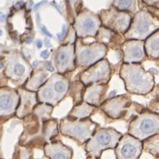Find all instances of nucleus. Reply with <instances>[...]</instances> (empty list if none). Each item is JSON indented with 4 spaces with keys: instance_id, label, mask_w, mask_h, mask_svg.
<instances>
[{
    "instance_id": "obj_18",
    "label": "nucleus",
    "mask_w": 159,
    "mask_h": 159,
    "mask_svg": "<svg viewBox=\"0 0 159 159\" xmlns=\"http://www.w3.org/2000/svg\"><path fill=\"white\" fill-rule=\"evenodd\" d=\"M22 121L24 130L19 139L18 145L20 146H25L30 140L39 136L43 124V122L33 113L25 117Z\"/></svg>"
},
{
    "instance_id": "obj_48",
    "label": "nucleus",
    "mask_w": 159,
    "mask_h": 159,
    "mask_svg": "<svg viewBox=\"0 0 159 159\" xmlns=\"http://www.w3.org/2000/svg\"><path fill=\"white\" fill-rule=\"evenodd\" d=\"M1 156H2V152H1V149H0V157H1Z\"/></svg>"
},
{
    "instance_id": "obj_39",
    "label": "nucleus",
    "mask_w": 159,
    "mask_h": 159,
    "mask_svg": "<svg viewBox=\"0 0 159 159\" xmlns=\"http://www.w3.org/2000/svg\"><path fill=\"white\" fill-rule=\"evenodd\" d=\"M41 57L42 58H43V59H47V58H49L50 56H51V52L48 51V50H45V51H43L41 52Z\"/></svg>"
},
{
    "instance_id": "obj_47",
    "label": "nucleus",
    "mask_w": 159,
    "mask_h": 159,
    "mask_svg": "<svg viewBox=\"0 0 159 159\" xmlns=\"http://www.w3.org/2000/svg\"><path fill=\"white\" fill-rule=\"evenodd\" d=\"M86 159H101V158H97V157H87Z\"/></svg>"
},
{
    "instance_id": "obj_12",
    "label": "nucleus",
    "mask_w": 159,
    "mask_h": 159,
    "mask_svg": "<svg viewBox=\"0 0 159 159\" xmlns=\"http://www.w3.org/2000/svg\"><path fill=\"white\" fill-rule=\"evenodd\" d=\"M51 61L58 74L73 73L76 69L75 44H60L52 52Z\"/></svg>"
},
{
    "instance_id": "obj_31",
    "label": "nucleus",
    "mask_w": 159,
    "mask_h": 159,
    "mask_svg": "<svg viewBox=\"0 0 159 159\" xmlns=\"http://www.w3.org/2000/svg\"><path fill=\"white\" fill-rule=\"evenodd\" d=\"M145 109L146 108L144 106H142V104H139L137 102H132L130 106H129V108L127 110V112L125 115V117L123 118V119L125 120V121L130 122L131 120H133L134 118H136L139 114L142 113Z\"/></svg>"
},
{
    "instance_id": "obj_3",
    "label": "nucleus",
    "mask_w": 159,
    "mask_h": 159,
    "mask_svg": "<svg viewBox=\"0 0 159 159\" xmlns=\"http://www.w3.org/2000/svg\"><path fill=\"white\" fill-rule=\"evenodd\" d=\"M5 67L3 73L8 80L19 87H23L29 76L33 73L34 68L19 51H9L1 57Z\"/></svg>"
},
{
    "instance_id": "obj_20",
    "label": "nucleus",
    "mask_w": 159,
    "mask_h": 159,
    "mask_svg": "<svg viewBox=\"0 0 159 159\" xmlns=\"http://www.w3.org/2000/svg\"><path fill=\"white\" fill-rule=\"evenodd\" d=\"M95 38L97 43H100L103 45H105L109 50L110 49H112V50L119 49V50L121 44L125 41L123 35H120L118 33L103 26L100 27Z\"/></svg>"
},
{
    "instance_id": "obj_45",
    "label": "nucleus",
    "mask_w": 159,
    "mask_h": 159,
    "mask_svg": "<svg viewBox=\"0 0 159 159\" xmlns=\"http://www.w3.org/2000/svg\"><path fill=\"white\" fill-rule=\"evenodd\" d=\"M44 43H45V45L47 47H51V43H50V41L49 40L45 39L44 40Z\"/></svg>"
},
{
    "instance_id": "obj_10",
    "label": "nucleus",
    "mask_w": 159,
    "mask_h": 159,
    "mask_svg": "<svg viewBox=\"0 0 159 159\" xmlns=\"http://www.w3.org/2000/svg\"><path fill=\"white\" fill-rule=\"evenodd\" d=\"M72 26L76 32L77 38L84 39L86 37H96L102 23L98 14L84 9L77 14Z\"/></svg>"
},
{
    "instance_id": "obj_32",
    "label": "nucleus",
    "mask_w": 159,
    "mask_h": 159,
    "mask_svg": "<svg viewBox=\"0 0 159 159\" xmlns=\"http://www.w3.org/2000/svg\"><path fill=\"white\" fill-rule=\"evenodd\" d=\"M77 40V35H76V32L74 30V27L71 26L69 28L68 32L66 33V36L64 37V39L61 41V44H72V43H75Z\"/></svg>"
},
{
    "instance_id": "obj_50",
    "label": "nucleus",
    "mask_w": 159,
    "mask_h": 159,
    "mask_svg": "<svg viewBox=\"0 0 159 159\" xmlns=\"http://www.w3.org/2000/svg\"><path fill=\"white\" fill-rule=\"evenodd\" d=\"M155 159H159V157H157V158H155Z\"/></svg>"
},
{
    "instance_id": "obj_44",
    "label": "nucleus",
    "mask_w": 159,
    "mask_h": 159,
    "mask_svg": "<svg viewBox=\"0 0 159 159\" xmlns=\"http://www.w3.org/2000/svg\"><path fill=\"white\" fill-rule=\"evenodd\" d=\"M4 67H5V65H4V62L2 61V59L0 58V70H4Z\"/></svg>"
},
{
    "instance_id": "obj_42",
    "label": "nucleus",
    "mask_w": 159,
    "mask_h": 159,
    "mask_svg": "<svg viewBox=\"0 0 159 159\" xmlns=\"http://www.w3.org/2000/svg\"><path fill=\"white\" fill-rule=\"evenodd\" d=\"M36 46H37V48H41V47L43 46V42H42L41 40H37V42H36Z\"/></svg>"
},
{
    "instance_id": "obj_21",
    "label": "nucleus",
    "mask_w": 159,
    "mask_h": 159,
    "mask_svg": "<svg viewBox=\"0 0 159 159\" xmlns=\"http://www.w3.org/2000/svg\"><path fill=\"white\" fill-rule=\"evenodd\" d=\"M108 84H93L86 87L83 102L99 108L104 102L103 97L108 90Z\"/></svg>"
},
{
    "instance_id": "obj_30",
    "label": "nucleus",
    "mask_w": 159,
    "mask_h": 159,
    "mask_svg": "<svg viewBox=\"0 0 159 159\" xmlns=\"http://www.w3.org/2000/svg\"><path fill=\"white\" fill-rule=\"evenodd\" d=\"M11 159H34L33 149L27 147L16 145Z\"/></svg>"
},
{
    "instance_id": "obj_27",
    "label": "nucleus",
    "mask_w": 159,
    "mask_h": 159,
    "mask_svg": "<svg viewBox=\"0 0 159 159\" xmlns=\"http://www.w3.org/2000/svg\"><path fill=\"white\" fill-rule=\"evenodd\" d=\"M142 147L144 152L151 155L155 158L159 157V134L144 140L142 142Z\"/></svg>"
},
{
    "instance_id": "obj_23",
    "label": "nucleus",
    "mask_w": 159,
    "mask_h": 159,
    "mask_svg": "<svg viewBox=\"0 0 159 159\" xmlns=\"http://www.w3.org/2000/svg\"><path fill=\"white\" fill-rule=\"evenodd\" d=\"M59 134L60 133H59L58 122L57 119L51 118V119H48L43 122L41 134L47 143L57 140V138Z\"/></svg>"
},
{
    "instance_id": "obj_26",
    "label": "nucleus",
    "mask_w": 159,
    "mask_h": 159,
    "mask_svg": "<svg viewBox=\"0 0 159 159\" xmlns=\"http://www.w3.org/2000/svg\"><path fill=\"white\" fill-rule=\"evenodd\" d=\"M86 86L78 80H74L70 83L69 94L73 99V105H78L83 102V95L85 92Z\"/></svg>"
},
{
    "instance_id": "obj_7",
    "label": "nucleus",
    "mask_w": 159,
    "mask_h": 159,
    "mask_svg": "<svg viewBox=\"0 0 159 159\" xmlns=\"http://www.w3.org/2000/svg\"><path fill=\"white\" fill-rule=\"evenodd\" d=\"M74 44L76 68L80 69L81 72L105 58L109 51L106 46L100 43H85L81 38H77Z\"/></svg>"
},
{
    "instance_id": "obj_15",
    "label": "nucleus",
    "mask_w": 159,
    "mask_h": 159,
    "mask_svg": "<svg viewBox=\"0 0 159 159\" xmlns=\"http://www.w3.org/2000/svg\"><path fill=\"white\" fill-rule=\"evenodd\" d=\"M120 50L123 54L122 63L142 64L144 60L148 59L144 41L126 40L121 44Z\"/></svg>"
},
{
    "instance_id": "obj_22",
    "label": "nucleus",
    "mask_w": 159,
    "mask_h": 159,
    "mask_svg": "<svg viewBox=\"0 0 159 159\" xmlns=\"http://www.w3.org/2000/svg\"><path fill=\"white\" fill-rule=\"evenodd\" d=\"M49 78V73L45 69H34L33 73L29 76L27 82L25 83V85L23 86V88L29 91L37 92Z\"/></svg>"
},
{
    "instance_id": "obj_46",
    "label": "nucleus",
    "mask_w": 159,
    "mask_h": 159,
    "mask_svg": "<svg viewBox=\"0 0 159 159\" xmlns=\"http://www.w3.org/2000/svg\"><path fill=\"white\" fill-rule=\"evenodd\" d=\"M155 62H156V66H157V67H158V68H159V59H157V60H156Z\"/></svg>"
},
{
    "instance_id": "obj_38",
    "label": "nucleus",
    "mask_w": 159,
    "mask_h": 159,
    "mask_svg": "<svg viewBox=\"0 0 159 159\" xmlns=\"http://www.w3.org/2000/svg\"><path fill=\"white\" fill-rule=\"evenodd\" d=\"M66 33H67V32H66V26L64 25L62 29V32L59 33V34H57V38L60 40V41H62V40L64 39V37L66 36Z\"/></svg>"
},
{
    "instance_id": "obj_40",
    "label": "nucleus",
    "mask_w": 159,
    "mask_h": 159,
    "mask_svg": "<svg viewBox=\"0 0 159 159\" xmlns=\"http://www.w3.org/2000/svg\"><path fill=\"white\" fill-rule=\"evenodd\" d=\"M154 95H155V97H156V99L157 100H158L159 101V85L157 86H155V88H154Z\"/></svg>"
},
{
    "instance_id": "obj_49",
    "label": "nucleus",
    "mask_w": 159,
    "mask_h": 159,
    "mask_svg": "<svg viewBox=\"0 0 159 159\" xmlns=\"http://www.w3.org/2000/svg\"><path fill=\"white\" fill-rule=\"evenodd\" d=\"M1 34H2V31L0 30V35H1Z\"/></svg>"
},
{
    "instance_id": "obj_34",
    "label": "nucleus",
    "mask_w": 159,
    "mask_h": 159,
    "mask_svg": "<svg viewBox=\"0 0 159 159\" xmlns=\"http://www.w3.org/2000/svg\"><path fill=\"white\" fill-rule=\"evenodd\" d=\"M142 2L146 6L159 9V0H142Z\"/></svg>"
},
{
    "instance_id": "obj_16",
    "label": "nucleus",
    "mask_w": 159,
    "mask_h": 159,
    "mask_svg": "<svg viewBox=\"0 0 159 159\" xmlns=\"http://www.w3.org/2000/svg\"><path fill=\"white\" fill-rule=\"evenodd\" d=\"M20 103V94L17 89L11 87L0 88V117L12 118L15 116Z\"/></svg>"
},
{
    "instance_id": "obj_14",
    "label": "nucleus",
    "mask_w": 159,
    "mask_h": 159,
    "mask_svg": "<svg viewBox=\"0 0 159 159\" xmlns=\"http://www.w3.org/2000/svg\"><path fill=\"white\" fill-rule=\"evenodd\" d=\"M128 95H119L106 99L99 107L103 113L111 119H123L132 103Z\"/></svg>"
},
{
    "instance_id": "obj_1",
    "label": "nucleus",
    "mask_w": 159,
    "mask_h": 159,
    "mask_svg": "<svg viewBox=\"0 0 159 159\" xmlns=\"http://www.w3.org/2000/svg\"><path fill=\"white\" fill-rule=\"evenodd\" d=\"M119 76L125 83V90L131 95L147 96L156 86L153 74L146 71L141 64L122 63Z\"/></svg>"
},
{
    "instance_id": "obj_11",
    "label": "nucleus",
    "mask_w": 159,
    "mask_h": 159,
    "mask_svg": "<svg viewBox=\"0 0 159 159\" xmlns=\"http://www.w3.org/2000/svg\"><path fill=\"white\" fill-rule=\"evenodd\" d=\"M112 70L107 58L96 63L79 74V80L86 86L93 84H108L111 78Z\"/></svg>"
},
{
    "instance_id": "obj_17",
    "label": "nucleus",
    "mask_w": 159,
    "mask_h": 159,
    "mask_svg": "<svg viewBox=\"0 0 159 159\" xmlns=\"http://www.w3.org/2000/svg\"><path fill=\"white\" fill-rule=\"evenodd\" d=\"M17 89L20 94V103L15 116L18 119H22L33 113L34 107L39 103V101L36 92L29 91L23 87H19Z\"/></svg>"
},
{
    "instance_id": "obj_41",
    "label": "nucleus",
    "mask_w": 159,
    "mask_h": 159,
    "mask_svg": "<svg viewBox=\"0 0 159 159\" xmlns=\"http://www.w3.org/2000/svg\"><path fill=\"white\" fill-rule=\"evenodd\" d=\"M42 31H43L46 35H48V36H50V37H52V34H51V33L47 30V29H46L44 26H43V27H42Z\"/></svg>"
},
{
    "instance_id": "obj_5",
    "label": "nucleus",
    "mask_w": 159,
    "mask_h": 159,
    "mask_svg": "<svg viewBox=\"0 0 159 159\" xmlns=\"http://www.w3.org/2000/svg\"><path fill=\"white\" fill-rule=\"evenodd\" d=\"M122 135L120 132L111 127H98L89 141L84 145L87 157L100 158L105 150H114Z\"/></svg>"
},
{
    "instance_id": "obj_43",
    "label": "nucleus",
    "mask_w": 159,
    "mask_h": 159,
    "mask_svg": "<svg viewBox=\"0 0 159 159\" xmlns=\"http://www.w3.org/2000/svg\"><path fill=\"white\" fill-rule=\"evenodd\" d=\"M5 19H6L5 14H3V13H1V12H0V21H4V20H5Z\"/></svg>"
},
{
    "instance_id": "obj_51",
    "label": "nucleus",
    "mask_w": 159,
    "mask_h": 159,
    "mask_svg": "<svg viewBox=\"0 0 159 159\" xmlns=\"http://www.w3.org/2000/svg\"><path fill=\"white\" fill-rule=\"evenodd\" d=\"M0 159H4V158H2V157H0Z\"/></svg>"
},
{
    "instance_id": "obj_28",
    "label": "nucleus",
    "mask_w": 159,
    "mask_h": 159,
    "mask_svg": "<svg viewBox=\"0 0 159 159\" xmlns=\"http://www.w3.org/2000/svg\"><path fill=\"white\" fill-rule=\"evenodd\" d=\"M112 6L119 11L129 12L133 16L138 11L137 0H114Z\"/></svg>"
},
{
    "instance_id": "obj_9",
    "label": "nucleus",
    "mask_w": 159,
    "mask_h": 159,
    "mask_svg": "<svg viewBox=\"0 0 159 159\" xmlns=\"http://www.w3.org/2000/svg\"><path fill=\"white\" fill-rule=\"evenodd\" d=\"M98 15L102 26L123 36L130 28L133 20V15L129 12L119 11L113 6L101 11Z\"/></svg>"
},
{
    "instance_id": "obj_2",
    "label": "nucleus",
    "mask_w": 159,
    "mask_h": 159,
    "mask_svg": "<svg viewBox=\"0 0 159 159\" xmlns=\"http://www.w3.org/2000/svg\"><path fill=\"white\" fill-rule=\"evenodd\" d=\"M100 125L90 118L84 119H70L67 116L60 120L58 128L63 136L74 140L79 146L85 145Z\"/></svg>"
},
{
    "instance_id": "obj_33",
    "label": "nucleus",
    "mask_w": 159,
    "mask_h": 159,
    "mask_svg": "<svg viewBox=\"0 0 159 159\" xmlns=\"http://www.w3.org/2000/svg\"><path fill=\"white\" fill-rule=\"evenodd\" d=\"M148 109L152 111L154 113L158 114L159 115V101L157 99H154L152 101H150L148 103Z\"/></svg>"
},
{
    "instance_id": "obj_35",
    "label": "nucleus",
    "mask_w": 159,
    "mask_h": 159,
    "mask_svg": "<svg viewBox=\"0 0 159 159\" xmlns=\"http://www.w3.org/2000/svg\"><path fill=\"white\" fill-rule=\"evenodd\" d=\"M43 67L47 72H50V73H53L55 71V67L51 61H44L43 62Z\"/></svg>"
},
{
    "instance_id": "obj_13",
    "label": "nucleus",
    "mask_w": 159,
    "mask_h": 159,
    "mask_svg": "<svg viewBox=\"0 0 159 159\" xmlns=\"http://www.w3.org/2000/svg\"><path fill=\"white\" fill-rule=\"evenodd\" d=\"M143 152L142 142L128 134H123L114 148L116 159H139Z\"/></svg>"
},
{
    "instance_id": "obj_25",
    "label": "nucleus",
    "mask_w": 159,
    "mask_h": 159,
    "mask_svg": "<svg viewBox=\"0 0 159 159\" xmlns=\"http://www.w3.org/2000/svg\"><path fill=\"white\" fill-rule=\"evenodd\" d=\"M144 46L148 59H159V29L144 41Z\"/></svg>"
},
{
    "instance_id": "obj_37",
    "label": "nucleus",
    "mask_w": 159,
    "mask_h": 159,
    "mask_svg": "<svg viewBox=\"0 0 159 159\" xmlns=\"http://www.w3.org/2000/svg\"><path fill=\"white\" fill-rule=\"evenodd\" d=\"M11 118H6V117H0V139H1V136H2V134H3V124L7 121L8 119H10Z\"/></svg>"
},
{
    "instance_id": "obj_4",
    "label": "nucleus",
    "mask_w": 159,
    "mask_h": 159,
    "mask_svg": "<svg viewBox=\"0 0 159 159\" xmlns=\"http://www.w3.org/2000/svg\"><path fill=\"white\" fill-rule=\"evenodd\" d=\"M70 80L66 74L58 73L51 74L45 83L36 92L39 102L48 103L57 106L68 94L70 89Z\"/></svg>"
},
{
    "instance_id": "obj_6",
    "label": "nucleus",
    "mask_w": 159,
    "mask_h": 159,
    "mask_svg": "<svg viewBox=\"0 0 159 159\" xmlns=\"http://www.w3.org/2000/svg\"><path fill=\"white\" fill-rule=\"evenodd\" d=\"M159 29V18L147 9L138 11L133 16L130 28L124 34L125 40L145 41Z\"/></svg>"
},
{
    "instance_id": "obj_36",
    "label": "nucleus",
    "mask_w": 159,
    "mask_h": 159,
    "mask_svg": "<svg viewBox=\"0 0 159 159\" xmlns=\"http://www.w3.org/2000/svg\"><path fill=\"white\" fill-rule=\"evenodd\" d=\"M7 82H8V78L5 75V74L4 73L0 74V88L7 86Z\"/></svg>"
},
{
    "instance_id": "obj_24",
    "label": "nucleus",
    "mask_w": 159,
    "mask_h": 159,
    "mask_svg": "<svg viewBox=\"0 0 159 159\" xmlns=\"http://www.w3.org/2000/svg\"><path fill=\"white\" fill-rule=\"evenodd\" d=\"M97 107L94 105H91L89 103L82 102L78 105H75L70 111L67 117L70 119H84L90 118L93 113L96 111Z\"/></svg>"
},
{
    "instance_id": "obj_29",
    "label": "nucleus",
    "mask_w": 159,
    "mask_h": 159,
    "mask_svg": "<svg viewBox=\"0 0 159 159\" xmlns=\"http://www.w3.org/2000/svg\"><path fill=\"white\" fill-rule=\"evenodd\" d=\"M54 106L48 103H42L39 102L33 111V114H34L38 119L43 122L45 120L51 119V114L53 111Z\"/></svg>"
},
{
    "instance_id": "obj_8",
    "label": "nucleus",
    "mask_w": 159,
    "mask_h": 159,
    "mask_svg": "<svg viewBox=\"0 0 159 159\" xmlns=\"http://www.w3.org/2000/svg\"><path fill=\"white\" fill-rule=\"evenodd\" d=\"M127 134L142 142L159 134V115L146 108L129 122Z\"/></svg>"
},
{
    "instance_id": "obj_19",
    "label": "nucleus",
    "mask_w": 159,
    "mask_h": 159,
    "mask_svg": "<svg viewBox=\"0 0 159 159\" xmlns=\"http://www.w3.org/2000/svg\"><path fill=\"white\" fill-rule=\"evenodd\" d=\"M43 150L44 156L49 159H73L74 157L73 148L59 140L47 143Z\"/></svg>"
}]
</instances>
